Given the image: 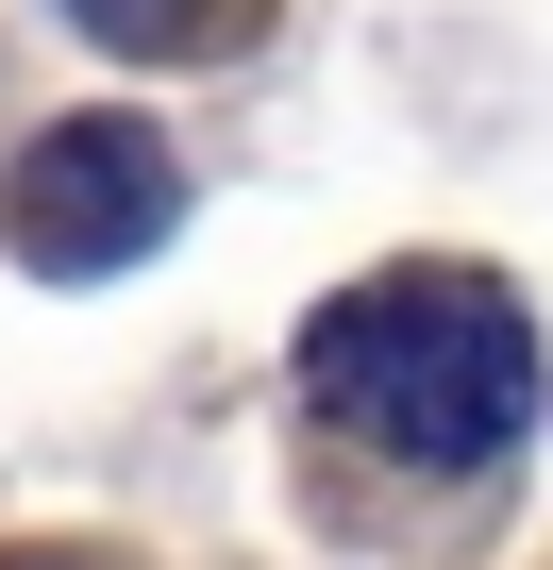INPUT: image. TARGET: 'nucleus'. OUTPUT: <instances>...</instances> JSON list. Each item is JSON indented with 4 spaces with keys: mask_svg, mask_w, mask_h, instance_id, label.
Instances as JSON below:
<instances>
[{
    "mask_svg": "<svg viewBox=\"0 0 553 570\" xmlns=\"http://www.w3.org/2000/svg\"><path fill=\"white\" fill-rule=\"evenodd\" d=\"M303 403L386 470H486L536 420V320L486 268H386L303 320Z\"/></svg>",
    "mask_w": 553,
    "mask_h": 570,
    "instance_id": "obj_1",
    "label": "nucleus"
},
{
    "mask_svg": "<svg viewBox=\"0 0 553 570\" xmlns=\"http://www.w3.org/2000/svg\"><path fill=\"white\" fill-rule=\"evenodd\" d=\"M168 218H185V168H168L151 118H51L0 168V252L51 268V285H101V268L168 252Z\"/></svg>",
    "mask_w": 553,
    "mask_h": 570,
    "instance_id": "obj_2",
    "label": "nucleus"
},
{
    "mask_svg": "<svg viewBox=\"0 0 553 570\" xmlns=\"http://www.w3.org/2000/svg\"><path fill=\"white\" fill-rule=\"evenodd\" d=\"M68 18L101 35V51H151V68H201V51H235L268 0H68Z\"/></svg>",
    "mask_w": 553,
    "mask_h": 570,
    "instance_id": "obj_3",
    "label": "nucleus"
},
{
    "mask_svg": "<svg viewBox=\"0 0 553 570\" xmlns=\"http://www.w3.org/2000/svg\"><path fill=\"white\" fill-rule=\"evenodd\" d=\"M18 570H68V553H18Z\"/></svg>",
    "mask_w": 553,
    "mask_h": 570,
    "instance_id": "obj_4",
    "label": "nucleus"
}]
</instances>
